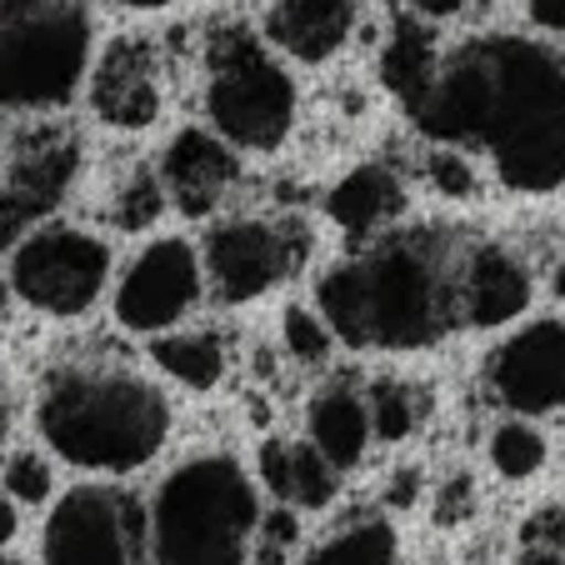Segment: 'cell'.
Instances as JSON below:
<instances>
[{
  "label": "cell",
  "mask_w": 565,
  "mask_h": 565,
  "mask_svg": "<svg viewBox=\"0 0 565 565\" xmlns=\"http://www.w3.org/2000/svg\"><path fill=\"white\" fill-rule=\"evenodd\" d=\"M6 300H11V276L0 270V320H6Z\"/></svg>",
  "instance_id": "obj_38"
},
{
  "label": "cell",
  "mask_w": 565,
  "mask_h": 565,
  "mask_svg": "<svg viewBox=\"0 0 565 565\" xmlns=\"http://www.w3.org/2000/svg\"><path fill=\"white\" fill-rule=\"evenodd\" d=\"M406 211V191L395 181L391 166H355L326 195V215L331 225H341L355 241H381L385 225H395V215Z\"/></svg>",
  "instance_id": "obj_17"
},
{
  "label": "cell",
  "mask_w": 565,
  "mask_h": 565,
  "mask_svg": "<svg viewBox=\"0 0 565 565\" xmlns=\"http://www.w3.org/2000/svg\"><path fill=\"white\" fill-rule=\"evenodd\" d=\"M306 250L310 235L296 221H225L205 235L201 266L215 300L241 306L296 276Z\"/></svg>",
  "instance_id": "obj_9"
},
{
  "label": "cell",
  "mask_w": 565,
  "mask_h": 565,
  "mask_svg": "<svg viewBox=\"0 0 565 565\" xmlns=\"http://www.w3.org/2000/svg\"><path fill=\"white\" fill-rule=\"evenodd\" d=\"M256 525L260 495L225 450L181 460L150 495L156 565H250Z\"/></svg>",
  "instance_id": "obj_4"
},
{
  "label": "cell",
  "mask_w": 565,
  "mask_h": 565,
  "mask_svg": "<svg viewBox=\"0 0 565 565\" xmlns=\"http://www.w3.org/2000/svg\"><path fill=\"white\" fill-rule=\"evenodd\" d=\"M440 65H446V55H440L436 31H430L420 15H395L391 35H385V45H381V81H385V90L401 100L406 116L430 96Z\"/></svg>",
  "instance_id": "obj_20"
},
{
  "label": "cell",
  "mask_w": 565,
  "mask_h": 565,
  "mask_svg": "<svg viewBox=\"0 0 565 565\" xmlns=\"http://www.w3.org/2000/svg\"><path fill=\"white\" fill-rule=\"evenodd\" d=\"M11 436V401H6V391H0V440Z\"/></svg>",
  "instance_id": "obj_36"
},
{
  "label": "cell",
  "mask_w": 565,
  "mask_h": 565,
  "mask_svg": "<svg viewBox=\"0 0 565 565\" xmlns=\"http://www.w3.org/2000/svg\"><path fill=\"white\" fill-rule=\"evenodd\" d=\"M241 181V156H235L231 140H221L215 130L185 126L171 136L166 156H160V185H166V201L185 215V221H201L215 205L231 195V185Z\"/></svg>",
  "instance_id": "obj_13"
},
{
  "label": "cell",
  "mask_w": 565,
  "mask_h": 565,
  "mask_svg": "<svg viewBox=\"0 0 565 565\" xmlns=\"http://www.w3.org/2000/svg\"><path fill=\"white\" fill-rule=\"evenodd\" d=\"M416 491H420V476H416V466H406L401 470V476H391V505H401V511H406V505H416Z\"/></svg>",
  "instance_id": "obj_32"
},
{
  "label": "cell",
  "mask_w": 565,
  "mask_h": 565,
  "mask_svg": "<svg viewBox=\"0 0 565 565\" xmlns=\"http://www.w3.org/2000/svg\"><path fill=\"white\" fill-rule=\"evenodd\" d=\"M460 320L480 326V331H495L505 320H515L531 306V270L515 250L505 246H476L460 266Z\"/></svg>",
  "instance_id": "obj_15"
},
{
  "label": "cell",
  "mask_w": 565,
  "mask_h": 565,
  "mask_svg": "<svg viewBox=\"0 0 565 565\" xmlns=\"http://www.w3.org/2000/svg\"><path fill=\"white\" fill-rule=\"evenodd\" d=\"M0 486L15 505H45L55 495V470L41 450H11L0 466Z\"/></svg>",
  "instance_id": "obj_27"
},
{
  "label": "cell",
  "mask_w": 565,
  "mask_h": 565,
  "mask_svg": "<svg viewBox=\"0 0 565 565\" xmlns=\"http://www.w3.org/2000/svg\"><path fill=\"white\" fill-rule=\"evenodd\" d=\"M150 361L185 391H215L225 381V341L215 331H166L150 341Z\"/></svg>",
  "instance_id": "obj_21"
},
{
  "label": "cell",
  "mask_w": 565,
  "mask_h": 565,
  "mask_svg": "<svg viewBox=\"0 0 565 565\" xmlns=\"http://www.w3.org/2000/svg\"><path fill=\"white\" fill-rule=\"evenodd\" d=\"M150 545V511L116 486H75L41 525V565H136Z\"/></svg>",
  "instance_id": "obj_8"
},
{
  "label": "cell",
  "mask_w": 565,
  "mask_h": 565,
  "mask_svg": "<svg viewBox=\"0 0 565 565\" xmlns=\"http://www.w3.org/2000/svg\"><path fill=\"white\" fill-rule=\"evenodd\" d=\"M300 545V515L290 505L260 511L256 541H250V565H290V551Z\"/></svg>",
  "instance_id": "obj_28"
},
{
  "label": "cell",
  "mask_w": 565,
  "mask_h": 565,
  "mask_svg": "<svg viewBox=\"0 0 565 565\" xmlns=\"http://www.w3.org/2000/svg\"><path fill=\"white\" fill-rule=\"evenodd\" d=\"M6 276L41 316H86L110 280V246L81 225H35L15 241Z\"/></svg>",
  "instance_id": "obj_7"
},
{
  "label": "cell",
  "mask_w": 565,
  "mask_h": 565,
  "mask_svg": "<svg viewBox=\"0 0 565 565\" xmlns=\"http://www.w3.org/2000/svg\"><path fill=\"white\" fill-rule=\"evenodd\" d=\"M486 385L515 416L565 411V320H531L486 361Z\"/></svg>",
  "instance_id": "obj_11"
},
{
  "label": "cell",
  "mask_w": 565,
  "mask_h": 565,
  "mask_svg": "<svg viewBox=\"0 0 565 565\" xmlns=\"http://www.w3.org/2000/svg\"><path fill=\"white\" fill-rule=\"evenodd\" d=\"M515 565H565V551L561 545H525V555Z\"/></svg>",
  "instance_id": "obj_35"
},
{
  "label": "cell",
  "mask_w": 565,
  "mask_h": 565,
  "mask_svg": "<svg viewBox=\"0 0 565 565\" xmlns=\"http://www.w3.org/2000/svg\"><path fill=\"white\" fill-rule=\"evenodd\" d=\"M525 541L531 545H565V505H551L541 511L531 525H525Z\"/></svg>",
  "instance_id": "obj_30"
},
{
  "label": "cell",
  "mask_w": 565,
  "mask_h": 565,
  "mask_svg": "<svg viewBox=\"0 0 565 565\" xmlns=\"http://www.w3.org/2000/svg\"><path fill=\"white\" fill-rule=\"evenodd\" d=\"M456 286L436 241L385 235L316 280V306L351 351H426L460 320Z\"/></svg>",
  "instance_id": "obj_2"
},
{
  "label": "cell",
  "mask_w": 565,
  "mask_h": 565,
  "mask_svg": "<svg viewBox=\"0 0 565 565\" xmlns=\"http://www.w3.org/2000/svg\"><path fill=\"white\" fill-rule=\"evenodd\" d=\"M525 11H531V21L541 25V31L565 41V0H525Z\"/></svg>",
  "instance_id": "obj_31"
},
{
  "label": "cell",
  "mask_w": 565,
  "mask_h": 565,
  "mask_svg": "<svg viewBox=\"0 0 565 565\" xmlns=\"http://www.w3.org/2000/svg\"><path fill=\"white\" fill-rule=\"evenodd\" d=\"M260 486L276 495L280 505H300V511H326L341 491V470L320 456L316 446H296V440L270 436L260 446Z\"/></svg>",
  "instance_id": "obj_19"
},
{
  "label": "cell",
  "mask_w": 565,
  "mask_h": 565,
  "mask_svg": "<svg viewBox=\"0 0 565 565\" xmlns=\"http://www.w3.org/2000/svg\"><path fill=\"white\" fill-rule=\"evenodd\" d=\"M420 21H450V15L466 11V0H406Z\"/></svg>",
  "instance_id": "obj_33"
},
{
  "label": "cell",
  "mask_w": 565,
  "mask_h": 565,
  "mask_svg": "<svg viewBox=\"0 0 565 565\" xmlns=\"http://www.w3.org/2000/svg\"><path fill=\"white\" fill-rule=\"evenodd\" d=\"M15 531H21V505L6 495V486H0V551L15 541Z\"/></svg>",
  "instance_id": "obj_34"
},
{
  "label": "cell",
  "mask_w": 565,
  "mask_h": 565,
  "mask_svg": "<svg viewBox=\"0 0 565 565\" xmlns=\"http://www.w3.org/2000/svg\"><path fill=\"white\" fill-rule=\"evenodd\" d=\"M365 406H371V430L385 446H401L420 430V416H426V395L411 381H375L365 391Z\"/></svg>",
  "instance_id": "obj_23"
},
{
  "label": "cell",
  "mask_w": 565,
  "mask_h": 565,
  "mask_svg": "<svg viewBox=\"0 0 565 565\" xmlns=\"http://www.w3.org/2000/svg\"><path fill=\"white\" fill-rule=\"evenodd\" d=\"M280 345H286V355L296 365H326L331 361L335 331L326 326V316H316V310H306V306H290L286 316H280Z\"/></svg>",
  "instance_id": "obj_26"
},
{
  "label": "cell",
  "mask_w": 565,
  "mask_h": 565,
  "mask_svg": "<svg viewBox=\"0 0 565 565\" xmlns=\"http://www.w3.org/2000/svg\"><path fill=\"white\" fill-rule=\"evenodd\" d=\"M491 466H495V476H505V480H531L535 470L545 466V436L531 426L525 416H515V420H501V426L491 430Z\"/></svg>",
  "instance_id": "obj_24"
},
{
  "label": "cell",
  "mask_w": 565,
  "mask_h": 565,
  "mask_svg": "<svg viewBox=\"0 0 565 565\" xmlns=\"http://www.w3.org/2000/svg\"><path fill=\"white\" fill-rule=\"evenodd\" d=\"M86 71L90 11L81 0H0V110L71 106Z\"/></svg>",
  "instance_id": "obj_5"
},
{
  "label": "cell",
  "mask_w": 565,
  "mask_h": 565,
  "mask_svg": "<svg viewBox=\"0 0 565 565\" xmlns=\"http://www.w3.org/2000/svg\"><path fill=\"white\" fill-rule=\"evenodd\" d=\"M205 116L235 150H276L296 126V81L276 45L246 25H221L205 41Z\"/></svg>",
  "instance_id": "obj_6"
},
{
  "label": "cell",
  "mask_w": 565,
  "mask_h": 565,
  "mask_svg": "<svg viewBox=\"0 0 565 565\" xmlns=\"http://www.w3.org/2000/svg\"><path fill=\"white\" fill-rule=\"evenodd\" d=\"M426 175H430V185H436L440 195H450V201H470V195L480 191L476 166H470V156H466V150H456V146H446V150L436 146V150H430Z\"/></svg>",
  "instance_id": "obj_29"
},
{
  "label": "cell",
  "mask_w": 565,
  "mask_h": 565,
  "mask_svg": "<svg viewBox=\"0 0 565 565\" xmlns=\"http://www.w3.org/2000/svg\"><path fill=\"white\" fill-rule=\"evenodd\" d=\"M551 286H555V296H561V300H565V260H561V266H555V276H551Z\"/></svg>",
  "instance_id": "obj_39"
},
{
  "label": "cell",
  "mask_w": 565,
  "mask_h": 565,
  "mask_svg": "<svg viewBox=\"0 0 565 565\" xmlns=\"http://www.w3.org/2000/svg\"><path fill=\"white\" fill-rule=\"evenodd\" d=\"M306 436L335 470L361 466L365 446H371V436H375L365 395L355 391V385H345V381L316 391L310 395V406H306Z\"/></svg>",
  "instance_id": "obj_18"
},
{
  "label": "cell",
  "mask_w": 565,
  "mask_h": 565,
  "mask_svg": "<svg viewBox=\"0 0 565 565\" xmlns=\"http://www.w3.org/2000/svg\"><path fill=\"white\" fill-rule=\"evenodd\" d=\"M300 565H401V541H395L391 521L361 515L300 555Z\"/></svg>",
  "instance_id": "obj_22"
},
{
  "label": "cell",
  "mask_w": 565,
  "mask_h": 565,
  "mask_svg": "<svg viewBox=\"0 0 565 565\" xmlns=\"http://www.w3.org/2000/svg\"><path fill=\"white\" fill-rule=\"evenodd\" d=\"M436 146L486 150L515 195L565 185V55L531 35H480L446 55L430 96L411 110Z\"/></svg>",
  "instance_id": "obj_1"
},
{
  "label": "cell",
  "mask_w": 565,
  "mask_h": 565,
  "mask_svg": "<svg viewBox=\"0 0 565 565\" xmlns=\"http://www.w3.org/2000/svg\"><path fill=\"white\" fill-rule=\"evenodd\" d=\"M205 266L191 241L181 235H160L130 260L116 290V320L136 335H166L175 331L201 300Z\"/></svg>",
  "instance_id": "obj_10"
},
{
  "label": "cell",
  "mask_w": 565,
  "mask_h": 565,
  "mask_svg": "<svg viewBox=\"0 0 565 565\" xmlns=\"http://www.w3.org/2000/svg\"><path fill=\"white\" fill-rule=\"evenodd\" d=\"M0 565H25V561H15V555H6V551H0Z\"/></svg>",
  "instance_id": "obj_40"
},
{
  "label": "cell",
  "mask_w": 565,
  "mask_h": 565,
  "mask_svg": "<svg viewBox=\"0 0 565 565\" xmlns=\"http://www.w3.org/2000/svg\"><path fill=\"white\" fill-rule=\"evenodd\" d=\"M355 21H361V0H270L266 41L290 61L320 65L351 41Z\"/></svg>",
  "instance_id": "obj_16"
},
{
  "label": "cell",
  "mask_w": 565,
  "mask_h": 565,
  "mask_svg": "<svg viewBox=\"0 0 565 565\" xmlns=\"http://www.w3.org/2000/svg\"><path fill=\"white\" fill-rule=\"evenodd\" d=\"M35 430L65 466L126 476L160 456L171 436V401L120 365H65L45 375Z\"/></svg>",
  "instance_id": "obj_3"
},
{
  "label": "cell",
  "mask_w": 565,
  "mask_h": 565,
  "mask_svg": "<svg viewBox=\"0 0 565 565\" xmlns=\"http://www.w3.org/2000/svg\"><path fill=\"white\" fill-rule=\"evenodd\" d=\"M81 171V146L71 130H35L15 140L11 171L0 181V241H21V231H35V221L55 211Z\"/></svg>",
  "instance_id": "obj_12"
},
{
  "label": "cell",
  "mask_w": 565,
  "mask_h": 565,
  "mask_svg": "<svg viewBox=\"0 0 565 565\" xmlns=\"http://www.w3.org/2000/svg\"><path fill=\"white\" fill-rule=\"evenodd\" d=\"M160 100H166V81H160V61L146 41H116L100 55L96 75H90V106L106 126L146 130L160 116Z\"/></svg>",
  "instance_id": "obj_14"
},
{
  "label": "cell",
  "mask_w": 565,
  "mask_h": 565,
  "mask_svg": "<svg viewBox=\"0 0 565 565\" xmlns=\"http://www.w3.org/2000/svg\"><path fill=\"white\" fill-rule=\"evenodd\" d=\"M120 6H130V11H160V6H171V0H120Z\"/></svg>",
  "instance_id": "obj_37"
},
{
  "label": "cell",
  "mask_w": 565,
  "mask_h": 565,
  "mask_svg": "<svg viewBox=\"0 0 565 565\" xmlns=\"http://www.w3.org/2000/svg\"><path fill=\"white\" fill-rule=\"evenodd\" d=\"M166 211V185L160 171H136L126 185H116V201H110V221L120 231H150Z\"/></svg>",
  "instance_id": "obj_25"
}]
</instances>
